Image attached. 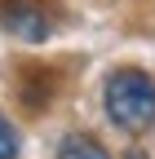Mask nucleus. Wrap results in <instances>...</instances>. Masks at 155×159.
<instances>
[{
  "label": "nucleus",
  "instance_id": "nucleus-1",
  "mask_svg": "<svg viewBox=\"0 0 155 159\" xmlns=\"http://www.w3.org/2000/svg\"><path fill=\"white\" fill-rule=\"evenodd\" d=\"M102 106L106 119L124 133H146L155 124V75L138 71V66H120L106 75L102 89Z\"/></svg>",
  "mask_w": 155,
  "mask_h": 159
},
{
  "label": "nucleus",
  "instance_id": "nucleus-2",
  "mask_svg": "<svg viewBox=\"0 0 155 159\" xmlns=\"http://www.w3.org/2000/svg\"><path fill=\"white\" fill-rule=\"evenodd\" d=\"M0 27L22 44H40L49 40V18L35 0H0Z\"/></svg>",
  "mask_w": 155,
  "mask_h": 159
},
{
  "label": "nucleus",
  "instance_id": "nucleus-3",
  "mask_svg": "<svg viewBox=\"0 0 155 159\" xmlns=\"http://www.w3.org/2000/svg\"><path fill=\"white\" fill-rule=\"evenodd\" d=\"M58 159H111V150L89 133H67L58 142Z\"/></svg>",
  "mask_w": 155,
  "mask_h": 159
},
{
  "label": "nucleus",
  "instance_id": "nucleus-4",
  "mask_svg": "<svg viewBox=\"0 0 155 159\" xmlns=\"http://www.w3.org/2000/svg\"><path fill=\"white\" fill-rule=\"evenodd\" d=\"M0 159H18V133L5 115H0Z\"/></svg>",
  "mask_w": 155,
  "mask_h": 159
}]
</instances>
